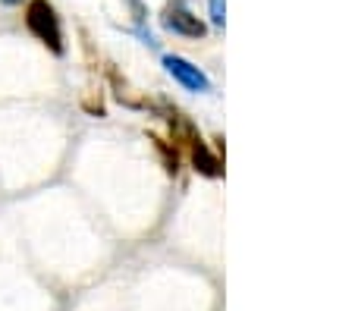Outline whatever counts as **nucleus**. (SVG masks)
<instances>
[{
  "instance_id": "20e7f679",
  "label": "nucleus",
  "mask_w": 355,
  "mask_h": 311,
  "mask_svg": "<svg viewBox=\"0 0 355 311\" xmlns=\"http://www.w3.org/2000/svg\"><path fill=\"white\" fill-rule=\"evenodd\" d=\"M192 163H195V170L198 173H205V176H220L223 170H220V161H217L214 154H211V148L205 145V139L201 136H192Z\"/></svg>"
},
{
  "instance_id": "39448f33",
  "label": "nucleus",
  "mask_w": 355,
  "mask_h": 311,
  "mask_svg": "<svg viewBox=\"0 0 355 311\" xmlns=\"http://www.w3.org/2000/svg\"><path fill=\"white\" fill-rule=\"evenodd\" d=\"M223 16H227L223 0H211V22H214V26H223Z\"/></svg>"
},
{
  "instance_id": "423d86ee",
  "label": "nucleus",
  "mask_w": 355,
  "mask_h": 311,
  "mask_svg": "<svg viewBox=\"0 0 355 311\" xmlns=\"http://www.w3.org/2000/svg\"><path fill=\"white\" fill-rule=\"evenodd\" d=\"M0 3H3V7H22L26 0H0Z\"/></svg>"
},
{
  "instance_id": "f257e3e1",
  "label": "nucleus",
  "mask_w": 355,
  "mask_h": 311,
  "mask_svg": "<svg viewBox=\"0 0 355 311\" xmlns=\"http://www.w3.org/2000/svg\"><path fill=\"white\" fill-rule=\"evenodd\" d=\"M26 28L44 44L54 57L67 54V41H63V22L57 16L51 0H26Z\"/></svg>"
},
{
  "instance_id": "f03ea898",
  "label": "nucleus",
  "mask_w": 355,
  "mask_h": 311,
  "mask_svg": "<svg viewBox=\"0 0 355 311\" xmlns=\"http://www.w3.org/2000/svg\"><path fill=\"white\" fill-rule=\"evenodd\" d=\"M161 26L173 35H186V38H201V35H205V22H201L182 0H170L167 10L161 13Z\"/></svg>"
},
{
  "instance_id": "7ed1b4c3",
  "label": "nucleus",
  "mask_w": 355,
  "mask_h": 311,
  "mask_svg": "<svg viewBox=\"0 0 355 311\" xmlns=\"http://www.w3.org/2000/svg\"><path fill=\"white\" fill-rule=\"evenodd\" d=\"M164 69H167V75L173 82H180L186 91H211V79L205 73H201L195 63H189L186 57H176V54H167L164 57Z\"/></svg>"
}]
</instances>
